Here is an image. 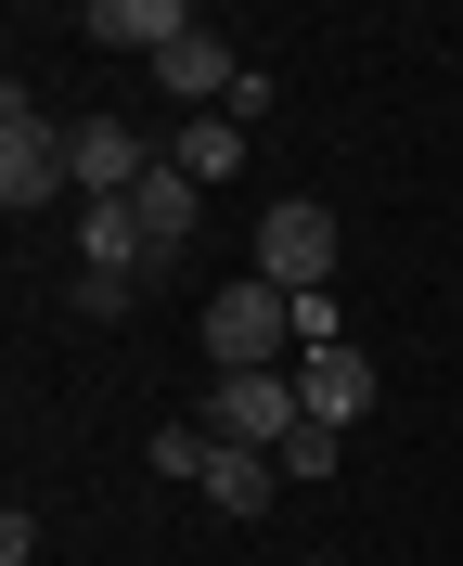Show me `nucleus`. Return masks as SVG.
Listing matches in <instances>:
<instances>
[{
    "instance_id": "nucleus-1",
    "label": "nucleus",
    "mask_w": 463,
    "mask_h": 566,
    "mask_svg": "<svg viewBox=\"0 0 463 566\" xmlns=\"http://www.w3.org/2000/svg\"><path fill=\"white\" fill-rule=\"evenodd\" d=\"M207 360L219 374H296V296L257 283V271H232L207 296Z\"/></svg>"
},
{
    "instance_id": "nucleus-2",
    "label": "nucleus",
    "mask_w": 463,
    "mask_h": 566,
    "mask_svg": "<svg viewBox=\"0 0 463 566\" xmlns=\"http://www.w3.org/2000/svg\"><path fill=\"white\" fill-rule=\"evenodd\" d=\"M52 193H77V168H65V129L27 104V91H0V207L13 219H39Z\"/></svg>"
},
{
    "instance_id": "nucleus-3",
    "label": "nucleus",
    "mask_w": 463,
    "mask_h": 566,
    "mask_svg": "<svg viewBox=\"0 0 463 566\" xmlns=\"http://www.w3.org/2000/svg\"><path fill=\"white\" fill-rule=\"evenodd\" d=\"M257 283H284V296H335V207H309V193H284V207L257 219Z\"/></svg>"
},
{
    "instance_id": "nucleus-4",
    "label": "nucleus",
    "mask_w": 463,
    "mask_h": 566,
    "mask_svg": "<svg viewBox=\"0 0 463 566\" xmlns=\"http://www.w3.org/2000/svg\"><path fill=\"white\" fill-rule=\"evenodd\" d=\"M65 168H77V207H129V193L168 168V142H143L129 116H77V129H65Z\"/></svg>"
},
{
    "instance_id": "nucleus-5",
    "label": "nucleus",
    "mask_w": 463,
    "mask_h": 566,
    "mask_svg": "<svg viewBox=\"0 0 463 566\" xmlns=\"http://www.w3.org/2000/svg\"><path fill=\"white\" fill-rule=\"evenodd\" d=\"M296 424H309L296 374H219V399H207V438H232V451H284Z\"/></svg>"
},
{
    "instance_id": "nucleus-6",
    "label": "nucleus",
    "mask_w": 463,
    "mask_h": 566,
    "mask_svg": "<svg viewBox=\"0 0 463 566\" xmlns=\"http://www.w3.org/2000/svg\"><path fill=\"white\" fill-rule=\"evenodd\" d=\"M77 27L104 39V52H143V65H168V52H180L193 27H207V13H193V0H91Z\"/></svg>"
},
{
    "instance_id": "nucleus-7",
    "label": "nucleus",
    "mask_w": 463,
    "mask_h": 566,
    "mask_svg": "<svg viewBox=\"0 0 463 566\" xmlns=\"http://www.w3.org/2000/svg\"><path fill=\"white\" fill-rule=\"evenodd\" d=\"M155 91H168L180 116H232V91H245V65H232V39H219V27H193V39L168 52V65H155Z\"/></svg>"
},
{
    "instance_id": "nucleus-8",
    "label": "nucleus",
    "mask_w": 463,
    "mask_h": 566,
    "mask_svg": "<svg viewBox=\"0 0 463 566\" xmlns=\"http://www.w3.org/2000/svg\"><path fill=\"white\" fill-rule=\"evenodd\" d=\"M373 387H387V374H373L360 348H309V360H296V399H309V424H335V438L373 412Z\"/></svg>"
},
{
    "instance_id": "nucleus-9",
    "label": "nucleus",
    "mask_w": 463,
    "mask_h": 566,
    "mask_svg": "<svg viewBox=\"0 0 463 566\" xmlns=\"http://www.w3.org/2000/svg\"><path fill=\"white\" fill-rule=\"evenodd\" d=\"M193 207H207V193H193L180 168H155L143 193H129V219H143V271H168V258L193 245Z\"/></svg>"
},
{
    "instance_id": "nucleus-10",
    "label": "nucleus",
    "mask_w": 463,
    "mask_h": 566,
    "mask_svg": "<svg viewBox=\"0 0 463 566\" xmlns=\"http://www.w3.org/2000/svg\"><path fill=\"white\" fill-rule=\"evenodd\" d=\"M193 490H207L219 515L245 528V515H271V490H284V463H271V451H232V438H219V451H207V476H193Z\"/></svg>"
},
{
    "instance_id": "nucleus-11",
    "label": "nucleus",
    "mask_w": 463,
    "mask_h": 566,
    "mask_svg": "<svg viewBox=\"0 0 463 566\" xmlns=\"http://www.w3.org/2000/svg\"><path fill=\"white\" fill-rule=\"evenodd\" d=\"M168 168L193 180V193H219V180L245 168V116H180V129H168Z\"/></svg>"
},
{
    "instance_id": "nucleus-12",
    "label": "nucleus",
    "mask_w": 463,
    "mask_h": 566,
    "mask_svg": "<svg viewBox=\"0 0 463 566\" xmlns=\"http://www.w3.org/2000/svg\"><path fill=\"white\" fill-rule=\"evenodd\" d=\"M65 296H77V322H116V310H129V296H143V271H77Z\"/></svg>"
},
{
    "instance_id": "nucleus-13",
    "label": "nucleus",
    "mask_w": 463,
    "mask_h": 566,
    "mask_svg": "<svg viewBox=\"0 0 463 566\" xmlns=\"http://www.w3.org/2000/svg\"><path fill=\"white\" fill-rule=\"evenodd\" d=\"M207 451H219L207 424H168V438H155V476H180V490H193V476H207Z\"/></svg>"
},
{
    "instance_id": "nucleus-14",
    "label": "nucleus",
    "mask_w": 463,
    "mask_h": 566,
    "mask_svg": "<svg viewBox=\"0 0 463 566\" xmlns=\"http://www.w3.org/2000/svg\"><path fill=\"white\" fill-rule=\"evenodd\" d=\"M271 463H284V476H335V424H296V438H284Z\"/></svg>"
},
{
    "instance_id": "nucleus-15",
    "label": "nucleus",
    "mask_w": 463,
    "mask_h": 566,
    "mask_svg": "<svg viewBox=\"0 0 463 566\" xmlns=\"http://www.w3.org/2000/svg\"><path fill=\"white\" fill-rule=\"evenodd\" d=\"M296 566H335V554H296Z\"/></svg>"
}]
</instances>
